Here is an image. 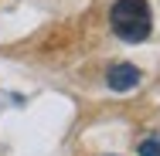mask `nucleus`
Segmentation results:
<instances>
[{
    "mask_svg": "<svg viewBox=\"0 0 160 156\" xmlns=\"http://www.w3.org/2000/svg\"><path fill=\"white\" fill-rule=\"evenodd\" d=\"M140 156H160V139H143L140 143Z\"/></svg>",
    "mask_w": 160,
    "mask_h": 156,
    "instance_id": "3",
    "label": "nucleus"
},
{
    "mask_svg": "<svg viewBox=\"0 0 160 156\" xmlns=\"http://www.w3.org/2000/svg\"><path fill=\"white\" fill-rule=\"evenodd\" d=\"M109 24H112V31L119 34L123 41H129V44L147 41V37H150V27H153L150 3H147V0H116V3H112V14H109Z\"/></svg>",
    "mask_w": 160,
    "mask_h": 156,
    "instance_id": "1",
    "label": "nucleus"
},
{
    "mask_svg": "<svg viewBox=\"0 0 160 156\" xmlns=\"http://www.w3.org/2000/svg\"><path fill=\"white\" fill-rule=\"evenodd\" d=\"M140 78H143V75H140L136 64H112L109 75H106V82H109L112 92H129V88H136Z\"/></svg>",
    "mask_w": 160,
    "mask_h": 156,
    "instance_id": "2",
    "label": "nucleus"
}]
</instances>
